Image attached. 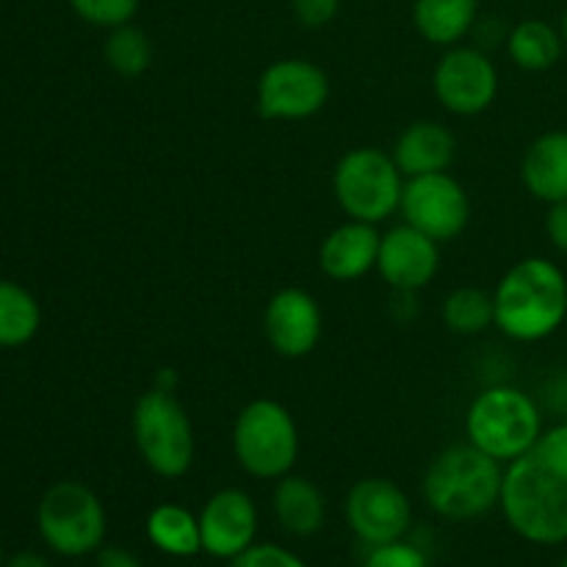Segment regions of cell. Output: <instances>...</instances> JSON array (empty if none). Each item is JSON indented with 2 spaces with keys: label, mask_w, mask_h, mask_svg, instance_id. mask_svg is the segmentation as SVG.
I'll return each mask as SVG.
<instances>
[{
  "label": "cell",
  "mask_w": 567,
  "mask_h": 567,
  "mask_svg": "<svg viewBox=\"0 0 567 567\" xmlns=\"http://www.w3.org/2000/svg\"><path fill=\"white\" fill-rule=\"evenodd\" d=\"M42 308L20 282L0 280V349H20L37 338Z\"/></svg>",
  "instance_id": "obj_23"
},
{
  "label": "cell",
  "mask_w": 567,
  "mask_h": 567,
  "mask_svg": "<svg viewBox=\"0 0 567 567\" xmlns=\"http://www.w3.org/2000/svg\"><path fill=\"white\" fill-rule=\"evenodd\" d=\"M437 103L457 116L485 114L498 94V70L482 48L454 44L446 48L432 72Z\"/></svg>",
  "instance_id": "obj_12"
},
{
  "label": "cell",
  "mask_w": 567,
  "mask_h": 567,
  "mask_svg": "<svg viewBox=\"0 0 567 567\" xmlns=\"http://www.w3.org/2000/svg\"><path fill=\"white\" fill-rule=\"evenodd\" d=\"M94 567H144L142 559L122 546H103L94 559Z\"/></svg>",
  "instance_id": "obj_31"
},
{
  "label": "cell",
  "mask_w": 567,
  "mask_h": 567,
  "mask_svg": "<svg viewBox=\"0 0 567 567\" xmlns=\"http://www.w3.org/2000/svg\"><path fill=\"white\" fill-rule=\"evenodd\" d=\"M324 316L305 288H282L264 308V336L280 358H308L321 341Z\"/></svg>",
  "instance_id": "obj_13"
},
{
  "label": "cell",
  "mask_w": 567,
  "mask_h": 567,
  "mask_svg": "<svg viewBox=\"0 0 567 567\" xmlns=\"http://www.w3.org/2000/svg\"><path fill=\"white\" fill-rule=\"evenodd\" d=\"M271 509H275L277 524L293 537H313L327 524L324 493L305 476L288 474L277 480L275 493H271Z\"/></svg>",
  "instance_id": "obj_19"
},
{
  "label": "cell",
  "mask_w": 567,
  "mask_h": 567,
  "mask_svg": "<svg viewBox=\"0 0 567 567\" xmlns=\"http://www.w3.org/2000/svg\"><path fill=\"white\" fill-rule=\"evenodd\" d=\"M480 0H415L413 25L435 48H454L474 31Z\"/></svg>",
  "instance_id": "obj_20"
},
{
  "label": "cell",
  "mask_w": 567,
  "mask_h": 567,
  "mask_svg": "<svg viewBox=\"0 0 567 567\" xmlns=\"http://www.w3.org/2000/svg\"><path fill=\"white\" fill-rule=\"evenodd\" d=\"M391 155L404 177L446 172L457 155V138L443 122L419 120L399 133Z\"/></svg>",
  "instance_id": "obj_17"
},
{
  "label": "cell",
  "mask_w": 567,
  "mask_h": 567,
  "mask_svg": "<svg viewBox=\"0 0 567 567\" xmlns=\"http://www.w3.org/2000/svg\"><path fill=\"white\" fill-rule=\"evenodd\" d=\"M37 529L50 551L75 559L105 546L109 515L92 487L64 480L50 485L39 498Z\"/></svg>",
  "instance_id": "obj_7"
},
{
  "label": "cell",
  "mask_w": 567,
  "mask_h": 567,
  "mask_svg": "<svg viewBox=\"0 0 567 567\" xmlns=\"http://www.w3.org/2000/svg\"><path fill=\"white\" fill-rule=\"evenodd\" d=\"M332 192L349 219L380 225L402 205L404 175L385 150L354 147L336 164Z\"/></svg>",
  "instance_id": "obj_8"
},
{
  "label": "cell",
  "mask_w": 567,
  "mask_h": 567,
  "mask_svg": "<svg viewBox=\"0 0 567 567\" xmlns=\"http://www.w3.org/2000/svg\"><path fill=\"white\" fill-rule=\"evenodd\" d=\"M543 435V415L535 399L513 385H493L476 393L465 413V437L471 446L498 463H513Z\"/></svg>",
  "instance_id": "obj_4"
},
{
  "label": "cell",
  "mask_w": 567,
  "mask_h": 567,
  "mask_svg": "<svg viewBox=\"0 0 567 567\" xmlns=\"http://www.w3.org/2000/svg\"><path fill=\"white\" fill-rule=\"evenodd\" d=\"M363 567H430V559L413 543L396 540L371 548Z\"/></svg>",
  "instance_id": "obj_27"
},
{
  "label": "cell",
  "mask_w": 567,
  "mask_h": 567,
  "mask_svg": "<svg viewBox=\"0 0 567 567\" xmlns=\"http://www.w3.org/2000/svg\"><path fill=\"white\" fill-rule=\"evenodd\" d=\"M3 567H50L39 551H17L6 559Z\"/></svg>",
  "instance_id": "obj_32"
},
{
  "label": "cell",
  "mask_w": 567,
  "mask_h": 567,
  "mask_svg": "<svg viewBox=\"0 0 567 567\" xmlns=\"http://www.w3.org/2000/svg\"><path fill=\"white\" fill-rule=\"evenodd\" d=\"M563 567H567V554H565V559H563Z\"/></svg>",
  "instance_id": "obj_35"
},
{
  "label": "cell",
  "mask_w": 567,
  "mask_h": 567,
  "mask_svg": "<svg viewBox=\"0 0 567 567\" xmlns=\"http://www.w3.org/2000/svg\"><path fill=\"white\" fill-rule=\"evenodd\" d=\"M504 463L471 443L449 446L424 474V502L446 520H476L502 504Z\"/></svg>",
  "instance_id": "obj_3"
},
{
  "label": "cell",
  "mask_w": 567,
  "mask_h": 567,
  "mask_svg": "<svg viewBox=\"0 0 567 567\" xmlns=\"http://www.w3.org/2000/svg\"><path fill=\"white\" fill-rule=\"evenodd\" d=\"M496 327L518 343L551 338L567 319V277L554 260L524 258L493 291Z\"/></svg>",
  "instance_id": "obj_2"
},
{
  "label": "cell",
  "mask_w": 567,
  "mask_h": 567,
  "mask_svg": "<svg viewBox=\"0 0 567 567\" xmlns=\"http://www.w3.org/2000/svg\"><path fill=\"white\" fill-rule=\"evenodd\" d=\"M380 233L369 221L349 219L327 233L319 247V269L336 282H354L377 269L380 255Z\"/></svg>",
  "instance_id": "obj_16"
},
{
  "label": "cell",
  "mask_w": 567,
  "mask_h": 567,
  "mask_svg": "<svg viewBox=\"0 0 567 567\" xmlns=\"http://www.w3.org/2000/svg\"><path fill=\"white\" fill-rule=\"evenodd\" d=\"M291 9L299 25L316 31V28H324L336 20L341 0H291Z\"/></svg>",
  "instance_id": "obj_29"
},
{
  "label": "cell",
  "mask_w": 567,
  "mask_h": 567,
  "mask_svg": "<svg viewBox=\"0 0 567 567\" xmlns=\"http://www.w3.org/2000/svg\"><path fill=\"white\" fill-rule=\"evenodd\" d=\"M147 540L166 557L188 559L203 551V535H199V515L183 504L164 502L155 509H150L144 520Z\"/></svg>",
  "instance_id": "obj_21"
},
{
  "label": "cell",
  "mask_w": 567,
  "mask_h": 567,
  "mask_svg": "<svg viewBox=\"0 0 567 567\" xmlns=\"http://www.w3.org/2000/svg\"><path fill=\"white\" fill-rule=\"evenodd\" d=\"M230 567H308V563L277 543H255L241 557L230 559Z\"/></svg>",
  "instance_id": "obj_28"
},
{
  "label": "cell",
  "mask_w": 567,
  "mask_h": 567,
  "mask_svg": "<svg viewBox=\"0 0 567 567\" xmlns=\"http://www.w3.org/2000/svg\"><path fill=\"white\" fill-rule=\"evenodd\" d=\"M399 210L404 221L419 227L437 244L454 241L463 236L471 221V199L463 183L449 172H432V175L408 177Z\"/></svg>",
  "instance_id": "obj_11"
},
{
  "label": "cell",
  "mask_w": 567,
  "mask_h": 567,
  "mask_svg": "<svg viewBox=\"0 0 567 567\" xmlns=\"http://www.w3.org/2000/svg\"><path fill=\"white\" fill-rule=\"evenodd\" d=\"M230 441L236 463L255 480H282L299 460V426L291 410L275 399L244 404L233 421Z\"/></svg>",
  "instance_id": "obj_6"
},
{
  "label": "cell",
  "mask_w": 567,
  "mask_h": 567,
  "mask_svg": "<svg viewBox=\"0 0 567 567\" xmlns=\"http://www.w3.org/2000/svg\"><path fill=\"white\" fill-rule=\"evenodd\" d=\"M6 565V554H3V543H0V567Z\"/></svg>",
  "instance_id": "obj_34"
},
{
  "label": "cell",
  "mask_w": 567,
  "mask_h": 567,
  "mask_svg": "<svg viewBox=\"0 0 567 567\" xmlns=\"http://www.w3.org/2000/svg\"><path fill=\"white\" fill-rule=\"evenodd\" d=\"M507 53L518 70L546 72L557 66L559 59H563V31L554 28L551 22L537 20V17L520 20L507 33Z\"/></svg>",
  "instance_id": "obj_22"
},
{
  "label": "cell",
  "mask_w": 567,
  "mask_h": 567,
  "mask_svg": "<svg viewBox=\"0 0 567 567\" xmlns=\"http://www.w3.org/2000/svg\"><path fill=\"white\" fill-rule=\"evenodd\" d=\"M520 181L540 203L567 199V131H548L529 144L520 161Z\"/></svg>",
  "instance_id": "obj_18"
},
{
  "label": "cell",
  "mask_w": 567,
  "mask_h": 567,
  "mask_svg": "<svg viewBox=\"0 0 567 567\" xmlns=\"http://www.w3.org/2000/svg\"><path fill=\"white\" fill-rule=\"evenodd\" d=\"M559 31H563V42H565V50H567V11L563 17V28H559Z\"/></svg>",
  "instance_id": "obj_33"
},
{
  "label": "cell",
  "mask_w": 567,
  "mask_h": 567,
  "mask_svg": "<svg viewBox=\"0 0 567 567\" xmlns=\"http://www.w3.org/2000/svg\"><path fill=\"white\" fill-rule=\"evenodd\" d=\"M133 443L144 465L164 480H181L192 471L197 457L192 415L181 399L166 388H150L142 393L131 415Z\"/></svg>",
  "instance_id": "obj_5"
},
{
  "label": "cell",
  "mask_w": 567,
  "mask_h": 567,
  "mask_svg": "<svg viewBox=\"0 0 567 567\" xmlns=\"http://www.w3.org/2000/svg\"><path fill=\"white\" fill-rule=\"evenodd\" d=\"M203 551L214 559H236L255 546L258 537V507L241 487H225L205 502L199 513Z\"/></svg>",
  "instance_id": "obj_14"
},
{
  "label": "cell",
  "mask_w": 567,
  "mask_h": 567,
  "mask_svg": "<svg viewBox=\"0 0 567 567\" xmlns=\"http://www.w3.org/2000/svg\"><path fill=\"white\" fill-rule=\"evenodd\" d=\"M343 518L365 546H385L404 540L413 526V504L408 493L385 476H369L349 487L343 498Z\"/></svg>",
  "instance_id": "obj_10"
},
{
  "label": "cell",
  "mask_w": 567,
  "mask_h": 567,
  "mask_svg": "<svg viewBox=\"0 0 567 567\" xmlns=\"http://www.w3.org/2000/svg\"><path fill=\"white\" fill-rule=\"evenodd\" d=\"M377 271L393 291H421L441 271V244L404 221L380 238Z\"/></svg>",
  "instance_id": "obj_15"
},
{
  "label": "cell",
  "mask_w": 567,
  "mask_h": 567,
  "mask_svg": "<svg viewBox=\"0 0 567 567\" xmlns=\"http://www.w3.org/2000/svg\"><path fill=\"white\" fill-rule=\"evenodd\" d=\"M70 9L89 25L111 31V28L133 22L138 11V0H70Z\"/></svg>",
  "instance_id": "obj_26"
},
{
  "label": "cell",
  "mask_w": 567,
  "mask_h": 567,
  "mask_svg": "<svg viewBox=\"0 0 567 567\" xmlns=\"http://www.w3.org/2000/svg\"><path fill=\"white\" fill-rule=\"evenodd\" d=\"M330 100V78L308 59H280L266 66L255 89L264 120L299 122L319 114Z\"/></svg>",
  "instance_id": "obj_9"
},
{
  "label": "cell",
  "mask_w": 567,
  "mask_h": 567,
  "mask_svg": "<svg viewBox=\"0 0 567 567\" xmlns=\"http://www.w3.org/2000/svg\"><path fill=\"white\" fill-rule=\"evenodd\" d=\"M502 513L509 529L535 546L567 543V421L507 463Z\"/></svg>",
  "instance_id": "obj_1"
},
{
  "label": "cell",
  "mask_w": 567,
  "mask_h": 567,
  "mask_svg": "<svg viewBox=\"0 0 567 567\" xmlns=\"http://www.w3.org/2000/svg\"><path fill=\"white\" fill-rule=\"evenodd\" d=\"M443 324L454 336H480L487 327L496 324V308H493V293L482 288L463 286L454 288L443 299Z\"/></svg>",
  "instance_id": "obj_24"
},
{
  "label": "cell",
  "mask_w": 567,
  "mask_h": 567,
  "mask_svg": "<svg viewBox=\"0 0 567 567\" xmlns=\"http://www.w3.org/2000/svg\"><path fill=\"white\" fill-rule=\"evenodd\" d=\"M546 233H548V241H551V247L557 249V252L567 255V199L548 205Z\"/></svg>",
  "instance_id": "obj_30"
},
{
  "label": "cell",
  "mask_w": 567,
  "mask_h": 567,
  "mask_svg": "<svg viewBox=\"0 0 567 567\" xmlns=\"http://www.w3.org/2000/svg\"><path fill=\"white\" fill-rule=\"evenodd\" d=\"M103 55L111 70L122 78H142L153 66V42L133 22L111 28L103 44Z\"/></svg>",
  "instance_id": "obj_25"
}]
</instances>
